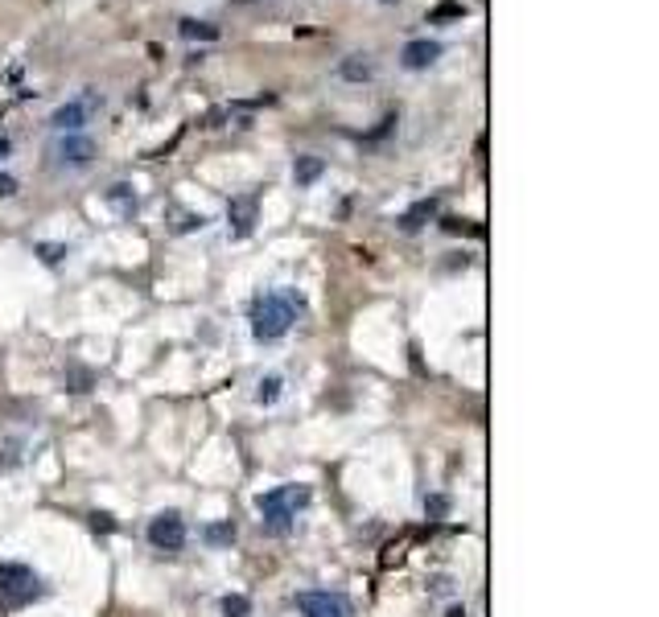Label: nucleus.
I'll list each match as a JSON object with an SVG mask.
<instances>
[{
	"instance_id": "nucleus-15",
	"label": "nucleus",
	"mask_w": 659,
	"mask_h": 617,
	"mask_svg": "<svg viewBox=\"0 0 659 617\" xmlns=\"http://www.w3.org/2000/svg\"><path fill=\"white\" fill-rule=\"evenodd\" d=\"M276 395H280V375H268V379H260V387H256V400H260V404H276Z\"/></svg>"
},
{
	"instance_id": "nucleus-7",
	"label": "nucleus",
	"mask_w": 659,
	"mask_h": 617,
	"mask_svg": "<svg viewBox=\"0 0 659 617\" xmlns=\"http://www.w3.org/2000/svg\"><path fill=\"white\" fill-rule=\"evenodd\" d=\"M54 156H58L62 165H87L96 156V141L83 136V132H66L58 141V149H54Z\"/></svg>"
},
{
	"instance_id": "nucleus-13",
	"label": "nucleus",
	"mask_w": 659,
	"mask_h": 617,
	"mask_svg": "<svg viewBox=\"0 0 659 617\" xmlns=\"http://www.w3.org/2000/svg\"><path fill=\"white\" fill-rule=\"evenodd\" d=\"M433 214H437V198H425V202L412 206V210H408L400 223H404V231H417V226L425 223V218H433Z\"/></svg>"
},
{
	"instance_id": "nucleus-2",
	"label": "nucleus",
	"mask_w": 659,
	"mask_h": 617,
	"mask_svg": "<svg viewBox=\"0 0 659 617\" xmlns=\"http://www.w3.org/2000/svg\"><path fill=\"white\" fill-rule=\"evenodd\" d=\"M256 507H260L268 531L285 535L288 527H293V519H297L301 507H310V486H276V490H268V494H260Z\"/></svg>"
},
{
	"instance_id": "nucleus-11",
	"label": "nucleus",
	"mask_w": 659,
	"mask_h": 617,
	"mask_svg": "<svg viewBox=\"0 0 659 617\" xmlns=\"http://www.w3.org/2000/svg\"><path fill=\"white\" fill-rule=\"evenodd\" d=\"M181 37H186V42H215V37H218V25L194 21V17H186V21H181Z\"/></svg>"
},
{
	"instance_id": "nucleus-17",
	"label": "nucleus",
	"mask_w": 659,
	"mask_h": 617,
	"mask_svg": "<svg viewBox=\"0 0 659 617\" xmlns=\"http://www.w3.org/2000/svg\"><path fill=\"white\" fill-rule=\"evenodd\" d=\"M42 255H46V263H58L62 260V248H50V243H46V248H42Z\"/></svg>"
},
{
	"instance_id": "nucleus-5",
	"label": "nucleus",
	"mask_w": 659,
	"mask_h": 617,
	"mask_svg": "<svg viewBox=\"0 0 659 617\" xmlns=\"http://www.w3.org/2000/svg\"><path fill=\"white\" fill-rule=\"evenodd\" d=\"M149 544L157 552H181L186 547V519L178 511H161L149 522Z\"/></svg>"
},
{
	"instance_id": "nucleus-16",
	"label": "nucleus",
	"mask_w": 659,
	"mask_h": 617,
	"mask_svg": "<svg viewBox=\"0 0 659 617\" xmlns=\"http://www.w3.org/2000/svg\"><path fill=\"white\" fill-rule=\"evenodd\" d=\"M252 613V601H248V597H223V617H248Z\"/></svg>"
},
{
	"instance_id": "nucleus-18",
	"label": "nucleus",
	"mask_w": 659,
	"mask_h": 617,
	"mask_svg": "<svg viewBox=\"0 0 659 617\" xmlns=\"http://www.w3.org/2000/svg\"><path fill=\"white\" fill-rule=\"evenodd\" d=\"M0 194H4V198H9V194H17V181H12V178H0Z\"/></svg>"
},
{
	"instance_id": "nucleus-21",
	"label": "nucleus",
	"mask_w": 659,
	"mask_h": 617,
	"mask_svg": "<svg viewBox=\"0 0 659 617\" xmlns=\"http://www.w3.org/2000/svg\"><path fill=\"white\" fill-rule=\"evenodd\" d=\"M379 4H395V0H379Z\"/></svg>"
},
{
	"instance_id": "nucleus-6",
	"label": "nucleus",
	"mask_w": 659,
	"mask_h": 617,
	"mask_svg": "<svg viewBox=\"0 0 659 617\" xmlns=\"http://www.w3.org/2000/svg\"><path fill=\"white\" fill-rule=\"evenodd\" d=\"M91 116H96V95H79V99H71V103H62L58 111L50 116V124L58 132H79Z\"/></svg>"
},
{
	"instance_id": "nucleus-10",
	"label": "nucleus",
	"mask_w": 659,
	"mask_h": 617,
	"mask_svg": "<svg viewBox=\"0 0 659 617\" xmlns=\"http://www.w3.org/2000/svg\"><path fill=\"white\" fill-rule=\"evenodd\" d=\"M227 214H231V223L240 226V231H252V223H256V198H235V202L227 206Z\"/></svg>"
},
{
	"instance_id": "nucleus-9",
	"label": "nucleus",
	"mask_w": 659,
	"mask_h": 617,
	"mask_svg": "<svg viewBox=\"0 0 659 617\" xmlns=\"http://www.w3.org/2000/svg\"><path fill=\"white\" fill-rule=\"evenodd\" d=\"M338 74H342L347 83H367V79L375 74V66H372L367 54H347V58L338 62Z\"/></svg>"
},
{
	"instance_id": "nucleus-3",
	"label": "nucleus",
	"mask_w": 659,
	"mask_h": 617,
	"mask_svg": "<svg viewBox=\"0 0 659 617\" xmlns=\"http://www.w3.org/2000/svg\"><path fill=\"white\" fill-rule=\"evenodd\" d=\"M46 597V584L25 564H0V609H25Z\"/></svg>"
},
{
	"instance_id": "nucleus-4",
	"label": "nucleus",
	"mask_w": 659,
	"mask_h": 617,
	"mask_svg": "<svg viewBox=\"0 0 659 617\" xmlns=\"http://www.w3.org/2000/svg\"><path fill=\"white\" fill-rule=\"evenodd\" d=\"M297 609L301 617H355V606L342 593H330V589L297 593Z\"/></svg>"
},
{
	"instance_id": "nucleus-19",
	"label": "nucleus",
	"mask_w": 659,
	"mask_h": 617,
	"mask_svg": "<svg viewBox=\"0 0 659 617\" xmlns=\"http://www.w3.org/2000/svg\"><path fill=\"white\" fill-rule=\"evenodd\" d=\"M9 149H12V144H9V136H0V156H9Z\"/></svg>"
},
{
	"instance_id": "nucleus-1",
	"label": "nucleus",
	"mask_w": 659,
	"mask_h": 617,
	"mask_svg": "<svg viewBox=\"0 0 659 617\" xmlns=\"http://www.w3.org/2000/svg\"><path fill=\"white\" fill-rule=\"evenodd\" d=\"M305 308L301 293L293 288H280V293H268L252 305V333L260 342H276V338H285L288 325L297 321V313Z\"/></svg>"
},
{
	"instance_id": "nucleus-14",
	"label": "nucleus",
	"mask_w": 659,
	"mask_h": 617,
	"mask_svg": "<svg viewBox=\"0 0 659 617\" xmlns=\"http://www.w3.org/2000/svg\"><path fill=\"white\" fill-rule=\"evenodd\" d=\"M235 539V522H215V527H206V544L211 547H223Z\"/></svg>"
},
{
	"instance_id": "nucleus-12",
	"label": "nucleus",
	"mask_w": 659,
	"mask_h": 617,
	"mask_svg": "<svg viewBox=\"0 0 659 617\" xmlns=\"http://www.w3.org/2000/svg\"><path fill=\"white\" fill-rule=\"evenodd\" d=\"M322 161L318 156H297V165H293V178H297V186H313V181L322 178Z\"/></svg>"
},
{
	"instance_id": "nucleus-8",
	"label": "nucleus",
	"mask_w": 659,
	"mask_h": 617,
	"mask_svg": "<svg viewBox=\"0 0 659 617\" xmlns=\"http://www.w3.org/2000/svg\"><path fill=\"white\" fill-rule=\"evenodd\" d=\"M437 58H441V42L420 37V42H408V46H404V66H408V71H429Z\"/></svg>"
},
{
	"instance_id": "nucleus-20",
	"label": "nucleus",
	"mask_w": 659,
	"mask_h": 617,
	"mask_svg": "<svg viewBox=\"0 0 659 617\" xmlns=\"http://www.w3.org/2000/svg\"><path fill=\"white\" fill-rule=\"evenodd\" d=\"M445 617H466V609H462V606H454V609H449V613H445Z\"/></svg>"
}]
</instances>
